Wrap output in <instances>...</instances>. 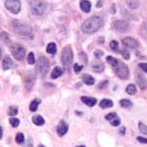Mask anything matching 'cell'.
I'll list each match as a JSON object with an SVG mask.
<instances>
[{"instance_id":"29","label":"cell","mask_w":147,"mask_h":147,"mask_svg":"<svg viewBox=\"0 0 147 147\" xmlns=\"http://www.w3.org/2000/svg\"><path fill=\"white\" fill-rule=\"evenodd\" d=\"M15 139H16V142H17L18 144H22V143L24 142V136H23V134H21V132L17 134Z\"/></svg>"},{"instance_id":"30","label":"cell","mask_w":147,"mask_h":147,"mask_svg":"<svg viewBox=\"0 0 147 147\" xmlns=\"http://www.w3.org/2000/svg\"><path fill=\"white\" fill-rule=\"evenodd\" d=\"M9 123H11V125H12L13 127H18L19 124H20V121H19V119L13 117V118L9 119Z\"/></svg>"},{"instance_id":"31","label":"cell","mask_w":147,"mask_h":147,"mask_svg":"<svg viewBox=\"0 0 147 147\" xmlns=\"http://www.w3.org/2000/svg\"><path fill=\"white\" fill-rule=\"evenodd\" d=\"M0 38L3 40V42H5L6 44H9V35L6 34V33L2 32V33L0 34Z\"/></svg>"},{"instance_id":"13","label":"cell","mask_w":147,"mask_h":147,"mask_svg":"<svg viewBox=\"0 0 147 147\" xmlns=\"http://www.w3.org/2000/svg\"><path fill=\"white\" fill-rule=\"evenodd\" d=\"M136 80H137V83H138V85H139L140 88L146 89L147 81H146V78L143 76V74H140V73L137 74V76H136Z\"/></svg>"},{"instance_id":"19","label":"cell","mask_w":147,"mask_h":147,"mask_svg":"<svg viewBox=\"0 0 147 147\" xmlns=\"http://www.w3.org/2000/svg\"><path fill=\"white\" fill-rule=\"evenodd\" d=\"M113 101L109 100V99H103L101 102H100V107L105 109V108H108V107H113Z\"/></svg>"},{"instance_id":"15","label":"cell","mask_w":147,"mask_h":147,"mask_svg":"<svg viewBox=\"0 0 147 147\" xmlns=\"http://www.w3.org/2000/svg\"><path fill=\"white\" fill-rule=\"evenodd\" d=\"M80 7L84 13H89L90 9H92V3L89 2L88 0H81L80 2Z\"/></svg>"},{"instance_id":"48","label":"cell","mask_w":147,"mask_h":147,"mask_svg":"<svg viewBox=\"0 0 147 147\" xmlns=\"http://www.w3.org/2000/svg\"><path fill=\"white\" fill-rule=\"evenodd\" d=\"M2 135H3V134H2V127L0 126V139L2 138Z\"/></svg>"},{"instance_id":"9","label":"cell","mask_w":147,"mask_h":147,"mask_svg":"<svg viewBox=\"0 0 147 147\" xmlns=\"http://www.w3.org/2000/svg\"><path fill=\"white\" fill-rule=\"evenodd\" d=\"M113 28H116V31H118L119 33H125L128 31L129 24L124 20H116L113 22Z\"/></svg>"},{"instance_id":"51","label":"cell","mask_w":147,"mask_h":147,"mask_svg":"<svg viewBox=\"0 0 147 147\" xmlns=\"http://www.w3.org/2000/svg\"><path fill=\"white\" fill-rule=\"evenodd\" d=\"M0 57H1V49H0Z\"/></svg>"},{"instance_id":"27","label":"cell","mask_w":147,"mask_h":147,"mask_svg":"<svg viewBox=\"0 0 147 147\" xmlns=\"http://www.w3.org/2000/svg\"><path fill=\"white\" fill-rule=\"evenodd\" d=\"M126 92H127L128 95H135L136 92H137V88H136L135 84H129V85L126 87Z\"/></svg>"},{"instance_id":"36","label":"cell","mask_w":147,"mask_h":147,"mask_svg":"<svg viewBox=\"0 0 147 147\" xmlns=\"http://www.w3.org/2000/svg\"><path fill=\"white\" fill-rule=\"evenodd\" d=\"M79 57H80V60H81L84 64H86V63H87V56H86L85 53H80Z\"/></svg>"},{"instance_id":"18","label":"cell","mask_w":147,"mask_h":147,"mask_svg":"<svg viewBox=\"0 0 147 147\" xmlns=\"http://www.w3.org/2000/svg\"><path fill=\"white\" fill-rule=\"evenodd\" d=\"M92 69L96 73H100L104 69V65L102 62H94L92 65Z\"/></svg>"},{"instance_id":"50","label":"cell","mask_w":147,"mask_h":147,"mask_svg":"<svg viewBox=\"0 0 147 147\" xmlns=\"http://www.w3.org/2000/svg\"><path fill=\"white\" fill-rule=\"evenodd\" d=\"M38 147H45V146H43V145H39Z\"/></svg>"},{"instance_id":"17","label":"cell","mask_w":147,"mask_h":147,"mask_svg":"<svg viewBox=\"0 0 147 147\" xmlns=\"http://www.w3.org/2000/svg\"><path fill=\"white\" fill-rule=\"evenodd\" d=\"M14 66V63H13L12 59L9 58V57H5V58L3 59V62H2V67L3 69H9V68H12Z\"/></svg>"},{"instance_id":"39","label":"cell","mask_w":147,"mask_h":147,"mask_svg":"<svg viewBox=\"0 0 147 147\" xmlns=\"http://www.w3.org/2000/svg\"><path fill=\"white\" fill-rule=\"evenodd\" d=\"M116 116H117L116 113H108V115H106V116H105V119L107 120V121H110V120H113Z\"/></svg>"},{"instance_id":"41","label":"cell","mask_w":147,"mask_h":147,"mask_svg":"<svg viewBox=\"0 0 147 147\" xmlns=\"http://www.w3.org/2000/svg\"><path fill=\"white\" fill-rule=\"evenodd\" d=\"M139 67L141 68L143 71L147 73V63H140V64H139Z\"/></svg>"},{"instance_id":"6","label":"cell","mask_w":147,"mask_h":147,"mask_svg":"<svg viewBox=\"0 0 147 147\" xmlns=\"http://www.w3.org/2000/svg\"><path fill=\"white\" fill-rule=\"evenodd\" d=\"M5 7L13 14H18L21 9V2L20 0H5Z\"/></svg>"},{"instance_id":"42","label":"cell","mask_w":147,"mask_h":147,"mask_svg":"<svg viewBox=\"0 0 147 147\" xmlns=\"http://www.w3.org/2000/svg\"><path fill=\"white\" fill-rule=\"evenodd\" d=\"M137 141H139L140 143H143V144H147V139L143 138V137H138V138H137Z\"/></svg>"},{"instance_id":"4","label":"cell","mask_w":147,"mask_h":147,"mask_svg":"<svg viewBox=\"0 0 147 147\" xmlns=\"http://www.w3.org/2000/svg\"><path fill=\"white\" fill-rule=\"evenodd\" d=\"M46 4L41 0H31V12L36 16L42 15L45 12Z\"/></svg>"},{"instance_id":"28","label":"cell","mask_w":147,"mask_h":147,"mask_svg":"<svg viewBox=\"0 0 147 147\" xmlns=\"http://www.w3.org/2000/svg\"><path fill=\"white\" fill-rule=\"evenodd\" d=\"M109 45H110V49H113V52H118V49H119V43H118V41H116V40L110 41Z\"/></svg>"},{"instance_id":"45","label":"cell","mask_w":147,"mask_h":147,"mask_svg":"<svg viewBox=\"0 0 147 147\" xmlns=\"http://www.w3.org/2000/svg\"><path fill=\"white\" fill-rule=\"evenodd\" d=\"M25 147H33V144H32V141H31V140H28V144L25 145Z\"/></svg>"},{"instance_id":"22","label":"cell","mask_w":147,"mask_h":147,"mask_svg":"<svg viewBox=\"0 0 147 147\" xmlns=\"http://www.w3.org/2000/svg\"><path fill=\"white\" fill-rule=\"evenodd\" d=\"M82 79L83 82L85 83L86 85H94L95 84V79L92 76H89V75H84Z\"/></svg>"},{"instance_id":"34","label":"cell","mask_w":147,"mask_h":147,"mask_svg":"<svg viewBox=\"0 0 147 147\" xmlns=\"http://www.w3.org/2000/svg\"><path fill=\"white\" fill-rule=\"evenodd\" d=\"M18 113V108L16 107V106H11L9 108V116H16Z\"/></svg>"},{"instance_id":"38","label":"cell","mask_w":147,"mask_h":147,"mask_svg":"<svg viewBox=\"0 0 147 147\" xmlns=\"http://www.w3.org/2000/svg\"><path fill=\"white\" fill-rule=\"evenodd\" d=\"M104 55V53H103V51H101V49H97V51H95V57H97V58H101L102 56Z\"/></svg>"},{"instance_id":"1","label":"cell","mask_w":147,"mask_h":147,"mask_svg":"<svg viewBox=\"0 0 147 147\" xmlns=\"http://www.w3.org/2000/svg\"><path fill=\"white\" fill-rule=\"evenodd\" d=\"M103 24H104V20L101 17L92 16L83 22L81 28L85 34H94L96 32H98L103 26Z\"/></svg>"},{"instance_id":"37","label":"cell","mask_w":147,"mask_h":147,"mask_svg":"<svg viewBox=\"0 0 147 147\" xmlns=\"http://www.w3.org/2000/svg\"><path fill=\"white\" fill-rule=\"evenodd\" d=\"M121 54H122V57L124 59H126V60L129 59V53H128V51H126V49H122V51H121Z\"/></svg>"},{"instance_id":"23","label":"cell","mask_w":147,"mask_h":147,"mask_svg":"<svg viewBox=\"0 0 147 147\" xmlns=\"http://www.w3.org/2000/svg\"><path fill=\"white\" fill-rule=\"evenodd\" d=\"M41 103V100L40 99H34L33 101H32L31 105H30V110L31 111H36L37 108H38V105Z\"/></svg>"},{"instance_id":"3","label":"cell","mask_w":147,"mask_h":147,"mask_svg":"<svg viewBox=\"0 0 147 147\" xmlns=\"http://www.w3.org/2000/svg\"><path fill=\"white\" fill-rule=\"evenodd\" d=\"M62 57H61V60H62V63L64 65L65 67H69L73 63V59H74V54H73V49H71V46H66L63 49L62 51Z\"/></svg>"},{"instance_id":"47","label":"cell","mask_w":147,"mask_h":147,"mask_svg":"<svg viewBox=\"0 0 147 147\" xmlns=\"http://www.w3.org/2000/svg\"><path fill=\"white\" fill-rule=\"evenodd\" d=\"M120 132H121L122 135H124V134H125V127H122V128H121V130H120Z\"/></svg>"},{"instance_id":"26","label":"cell","mask_w":147,"mask_h":147,"mask_svg":"<svg viewBox=\"0 0 147 147\" xmlns=\"http://www.w3.org/2000/svg\"><path fill=\"white\" fill-rule=\"evenodd\" d=\"M106 61L109 63L111 66H113V67H116L117 65L119 64V61H118V59L113 58V57H111V56H108V57H106Z\"/></svg>"},{"instance_id":"44","label":"cell","mask_w":147,"mask_h":147,"mask_svg":"<svg viewBox=\"0 0 147 147\" xmlns=\"http://www.w3.org/2000/svg\"><path fill=\"white\" fill-rule=\"evenodd\" d=\"M143 31H144V34L147 35V21H145L143 24Z\"/></svg>"},{"instance_id":"12","label":"cell","mask_w":147,"mask_h":147,"mask_svg":"<svg viewBox=\"0 0 147 147\" xmlns=\"http://www.w3.org/2000/svg\"><path fill=\"white\" fill-rule=\"evenodd\" d=\"M67 130H68L67 123L65 122V121H63V120H61L59 122L58 126H57V134H58V136L59 137H63L67 132Z\"/></svg>"},{"instance_id":"46","label":"cell","mask_w":147,"mask_h":147,"mask_svg":"<svg viewBox=\"0 0 147 147\" xmlns=\"http://www.w3.org/2000/svg\"><path fill=\"white\" fill-rule=\"evenodd\" d=\"M102 4H103V2H102L101 0H99V1H98V3H97V7H101V6H102Z\"/></svg>"},{"instance_id":"49","label":"cell","mask_w":147,"mask_h":147,"mask_svg":"<svg viewBox=\"0 0 147 147\" xmlns=\"http://www.w3.org/2000/svg\"><path fill=\"white\" fill-rule=\"evenodd\" d=\"M99 42L103 43V42H104V39H103V38H99Z\"/></svg>"},{"instance_id":"2","label":"cell","mask_w":147,"mask_h":147,"mask_svg":"<svg viewBox=\"0 0 147 147\" xmlns=\"http://www.w3.org/2000/svg\"><path fill=\"white\" fill-rule=\"evenodd\" d=\"M13 28H14V31L17 34L21 35V36H31L32 33H33V30H32V28L30 25L20 21H14Z\"/></svg>"},{"instance_id":"52","label":"cell","mask_w":147,"mask_h":147,"mask_svg":"<svg viewBox=\"0 0 147 147\" xmlns=\"http://www.w3.org/2000/svg\"><path fill=\"white\" fill-rule=\"evenodd\" d=\"M77 147H85V146H77Z\"/></svg>"},{"instance_id":"10","label":"cell","mask_w":147,"mask_h":147,"mask_svg":"<svg viewBox=\"0 0 147 147\" xmlns=\"http://www.w3.org/2000/svg\"><path fill=\"white\" fill-rule=\"evenodd\" d=\"M35 79H36V76L33 71H28V74L25 75V79H24V85L28 89H31L35 84Z\"/></svg>"},{"instance_id":"24","label":"cell","mask_w":147,"mask_h":147,"mask_svg":"<svg viewBox=\"0 0 147 147\" xmlns=\"http://www.w3.org/2000/svg\"><path fill=\"white\" fill-rule=\"evenodd\" d=\"M126 4L129 9H135L137 7H139V1L138 0H126Z\"/></svg>"},{"instance_id":"8","label":"cell","mask_w":147,"mask_h":147,"mask_svg":"<svg viewBox=\"0 0 147 147\" xmlns=\"http://www.w3.org/2000/svg\"><path fill=\"white\" fill-rule=\"evenodd\" d=\"M116 74L117 76L121 78V79H127L129 76V69L124 63H119V65H117Z\"/></svg>"},{"instance_id":"7","label":"cell","mask_w":147,"mask_h":147,"mask_svg":"<svg viewBox=\"0 0 147 147\" xmlns=\"http://www.w3.org/2000/svg\"><path fill=\"white\" fill-rule=\"evenodd\" d=\"M12 54L17 60H23L25 57V49L21 44H14L12 46Z\"/></svg>"},{"instance_id":"16","label":"cell","mask_w":147,"mask_h":147,"mask_svg":"<svg viewBox=\"0 0 147 147\" xmlns=\"http://www.w3.org/2000/svg\"><path fill=\"white\" fill-rule=\"evenodd\" d=\"M62 74H63V69H62L61 67H59V66H56V67L53 69L52 73H51V78H52V79H57V78H59L60 76H62Z\"/></svg>"},{"instance_id":"32","label":"cell","mask_w":147,"mask_h":147,"mask_svg":"<svg viewBox=\"0 0 147 147\" xmlns=\"http://www.w3.org/2000/svg\"><path fill=\"white\" fill-rule=\"evenodd\" d=\"M139 129H140V131H141L142 134H144V135L147 136V126L145 125V124H143L142 122L139 123Z\"/></svg>"},{"instance_id":"25","label":"cell","mask_w":147,"mask_h":147,"mask_svg":"<svg viewBox=\"0 0 147 147\" xmlns=\"http://www.w3.org/2000/svg\"><path fill=\"white\" fill-rule=\"evenodd\" d=\"M120 105H121L123 108H130V107H132V102L127 100V99H122V100L120 101Z\"/></svg>"},{"instance_id":"21","label":"cell","mask_w":147,"mask_h":147,"mask_svg":"<svg viewBox=\"0 0 147 147\" xmlns=\"http://www.w3.org/2000/svg\"><path fill=\"white\" fill-rule=\"evenodd\" d=\"M33 122H34V124H36L37 126H41L45 123V121H44V119H43L40 115H36V116L33 117Z\"/></svg>"},{"instance_id":"40","label":"cell","mask_w":147,"mask_h":147,"mask_svg":"<svg viewBox=\"0 0 147 147\" xmlns=\"http://www.w3.org/2000/svg\"><path fill=\"white\" fill-rule=\"evenodd\" d=\"M82 68H83V65H80V64L74 65V71H76V73H80V71H82Z\"/></svg>"},{"instance_id":"43","label":"cell","mask_w":147,"mask_h":147,"mask_svg":"<svg viewBox=\"0 0 147 147\" xmlns=\"http://www.w3.org/2000/svg\"><path fill=\"white\" fill-rule=\"evenodd\" d=\"M107 83H108V81H103L102 83H100L98 85V88H104V87H106V85H107Z\"/></svg>"},{"instance_id":"14","label":"cell","mask_w":147,"mask_h":147,"mask_svg":"<svg viewBox=\"0 0 147 147\" xmlns=\"http://www.w3.org/2000/svg\"><path fill=\"white\" fill-rule=\"evenodd\" d=\"M81 101H82L84 104L87 105V106L92 107V106H95L96 103H97V99L92 98V97H85V96H83V97H81Z\"/></svg>"},{"instance_id":"20","label":"cell","mask_w":147,"mask_h":147,"mask_svg":"<svg viewBox=\"0 0 147 147\" xmlns=\"http://www.w3.org/2000/svg\"><path fill=\"white\" fill-rule=\"evenodd\" d=\"M46 52L49 53V54H51V55H55L56 52H57V46H56V44L54 42H51L47 44V46H46Z\"/></svg>"},{"instance_id":"11","label":"cell","mask_w":147,"mask_h":147,"mask_svg":"<svg viewBox=\"0 0 147 147\" xmlns=\"http://www.w3.org/2000/svg\"><path fill=\"white\" fill-rule=\"evenodd\" d=\"M122 43L125 47H128V49H138L139 46L138 41L136 39H134V38H131V37H126V38H124L122 40Z\"/></svg>"},{"instance_id":"33","label":"cell","mask_w":147,"mask_h":147,"mask_svg":"<svg viewBox=\"0 0 147 147\" xmlns=\"http://www.w3.org/2000/svg\"><path fill=\"white\" fill-rule=\"evenodd\" d=\"M110 123H111V125L113 126H119L120 123H121V120H120L119 117L116 116L113 120H110Z\"/></svg>"},{"instance_id":"5","label":"cell","mask_w":147,"mask_h":147,"mask_svg":"<svg viewBox=\"0 0 147 147\" xmlns=\"http://www.w3.org/2000/svg\"><path fill=\"white\" fill-rule=\"evenodd\" d=\"M37 69L42 77H45L49 71V62L45 57H40L37 63Z\"/></svg>"},{"instance_id":"35","label":"cell","mask_w":147,"mask_h":147,"mask_svg":"<svg viewBox=\"0 0 147 147\" xmlns=\"http://www.w3.org/2000/svg\"><path fill=\"white\" fill-rule=\"evenodd\" d=\"M28 64H34V63H35L34 53H30V54L28 55Z\"/></svg>"}]
</instances>
